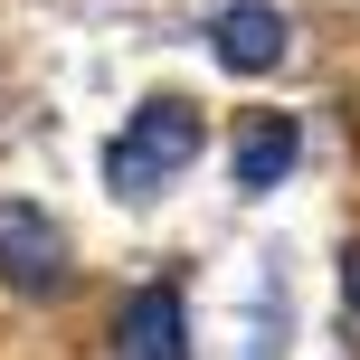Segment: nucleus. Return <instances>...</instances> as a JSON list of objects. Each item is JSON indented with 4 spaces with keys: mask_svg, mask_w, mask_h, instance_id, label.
Masks as SVG:
<instances>
[{
    "mask_svg": "<svg viewBox=\"0 0 360 360\" xmlns=\"http://www.w3.org/2000/svg\"><path fill=\"white\" fill-rule=\"evenodd\" d=\"M199 143H209V124H199L190 95H152V105H133V124L105 143V180H114V199H162L171 180L199 162Z\"/></svg>",
    "mask_w": 360,
    "mask_h": 360,
    "instance_id": "obj_1",
    "label": "nucleus"
},
{
    "mask_svg": "<svg viewBox=\"0 0 360 360\" xmlns=\"http://www.w3.org/2000/svg\"><path fill=\"white\" fill-rule=\"evenodd\" d=\"M0 285H19V294H57L67 285V237L38 209H19V199H0Z\"/></svg>",
    "mask_w": 360,
    "mask_h": 360,
    "instance_id": "obj_2",
    "label": "nucleus"
},
{
    "mask_svg": "<svg viewBox=\"0 0 360 360\" xmlns=\"http://www.w3.org/2000/svg\"><path fill=\"white\" fill-rule=\"evenodd\" d=\"M114 360H190V304H180V285H143L114 313Z\"/></svg>",
    "mask_w": 360,
    "mask_h": 360,
    "instance_id": "obj_3",
    "label": "nucleus"
},
{
    "mask_svg": "<svg viewBox=\"0 0 360 360\" xmlns=\"http://www.w3.org/2000/svg\"><path fill=\"white\" fill-rule=\"evenodd\" d=\"M209 57H218L228 76L285 67V10H266V0H228V10L209 19Z\"/></svg>",
    "mask_w": 360,
    "mask_h": 360,
    "instance_id": "obj_4",
    "label": "nucleus"
},
{
    "mask_svg": "<svg viewBox=\"0 0 360 360\" xmlns=\"http://www.w3.org/2000/svg\"><path fill=\"white\" fill-rule=\"evenodd\" d=\"M294 152H304V133L285 124V114H247V124H237V190H275V180L294 171Z\"/></svg>",
    "mask_w": 360,
    "mask_h": 360,
    "instance_id": "obj_5",
    "label": "nucleus"
},
{
    "mask_svg": "<svg viewBox=\"0 0 360 360\" xmlns=\"http://www.w3.org/2000/svg\"><path fill=\"white\" fill-rule=\"evenodd\" d=\"M342 323H351V342H360V237L342 247Z\"/></svg>",
    "mask_w": 360,
    "mask_h": 360,
    "instance_id": "obj_6",
    "label": "nucleus"
}]
</instances>
